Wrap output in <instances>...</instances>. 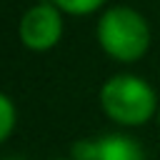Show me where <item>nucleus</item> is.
<instances>
[{"instance_id": "nucleus-8", "label": "nucleus", "mask_w": 160, "mask_h": 160, "mask_svg": "<svg viewBox=\"0 0 160 160\" xmlns=\"http://www.w3.org/2000/svg\"><path fill=\"white\" fill-rule=\"evenodd\" d=\"M158 125H160V110H158Z\"/></svg>"}, {"instance_id": "nucleus-2", "label": "nucleus", "mask_w": 160, "mask_h": 160, "mask_svg": "<svg viewBox=\"0 0 160 160\" xmlns=\"http://www.w3.org/2000/svg\"><path fill=\"white\" fill-rule=\"evenodd\" d=\"M102 52L118 62H138L150 50V25L130 5L108 8L95 28Z\"/></svg>"}, {"instance_id": "nucleus-7", "label": "nucleus", "mask_w": 160, "mask_h": 160, "mask_svg": "<svg viewBox=\"0 0 160 160\" xmlns=\"http://www.w3.org/2000/svg\"><path fill=\"white\" fill-rule=\"evenodd\" d=\"M55 160H75V158H72V155H70V158H55Z\"/></svg>"}, {"instance_id": "nucleus-5", "label": "nucleus", "mask_w": 160, "mask_h": 160, "mask_svg": "<svg viewBox=\"0 0 160 160\" xmlns=\"http://www.w3.org/2000/svg\"><path fill=\"white\" fill-rule=\"evenodd\" d=\"M60 12L65 15H92L95 10H100L105 5V0H50Z\"/></svg>"}, {"instance_id": "nucleus-3", "label": "nucleus", "mask_w": 160, "mask_h": 160, "mask_svg": "<svg viewBox=\"0 0 160 160\" xmlns=\"http://www.w3.org/2000/svg\"><path fill=\"white\" fill-rule=\"evenodd\" d=\"M18 35L28 50L48 52L62 38V12L52 2H38L22 12Z\"/></svg>"}, {"instance_id": "nucleus-1", "label": "nucleus", "mask_w": 160, "mask_h": 160, "mask_svg": "<svg viewBox=\"0 0 160 160\" xmlns=\"http://www.w3.org/2000/svg\"><path fill=\"white\" fill-rule=\"evenodd\" d=\"M100 108L102 112L122 128H138L142 122H148L152 115H158V92L155 88L140 78V75H130V72H118L112 78H108L100 88Z\"/></svg>"}, {"instance_id": "nucleus-4", "label": "nucleus", "mask_w": 160, "mask_h": 160, "mask_svg": "<svg viewBox=\"0 0 160 160\" xmlns=\"http://www.w3.org/2000/svg\"><path fill=\"white\" fill-rule=\"evenodd\" d=\"M70 155L75 160H148L142 142L128 132H105L98 138H82L72 142Z\"/></svg>"}, {"instance_id": "nucleus-6", "label": "nucleus", "mask_w": 160, "mask_h": 160, "mask_svg": "<svg viewBox=\"0 0 160 160\" xmlns=\"http://www.w3.org/2000/svg\"><path fill=\"white\" fill-rule=\"evenodd\" d=\"M15 125H18V110H15V102H12L5 92H0V142H5V140L12 135Z\"/></svg>"}]
</instances>
